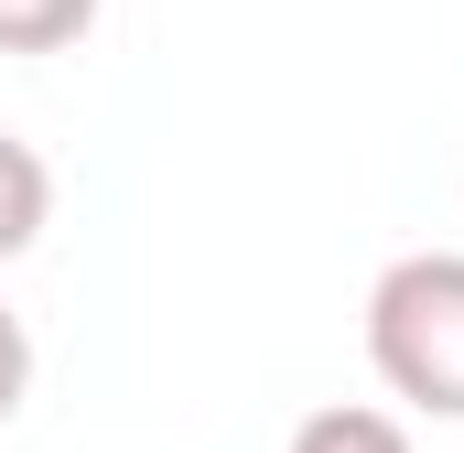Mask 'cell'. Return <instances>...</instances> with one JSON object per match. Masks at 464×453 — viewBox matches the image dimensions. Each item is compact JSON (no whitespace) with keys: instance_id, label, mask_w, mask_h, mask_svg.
<instances>
[{"instance_id":"1","label":"cell","mask_w":464,"mask_h":453,"mask_svg":"<svg viewBox=\"0 0 464 453\" xmlns=\"http://www.w3.org/2000/svg\"><path fill=\"white\" fill-rule=\"evenodd\" d=\"M367 367L421 421H464V248H411L367 281Z\"/></svg>"},{"instance_id":"2","label":"cell","mask_w":464,"mask_h":453,"mask_svg":"<svg viewBox=\"0 0 464 453\" xmlns=\"http://www.w3.org/2000/svg\"><path fill=\"white\" fill-rule=\"evenodd\" d=\"M44 226H54V162L22 130H0V259H22Z\"/></svg>"},{"instance_id":"3","label":"cell","mask_w":464,"mask_h":453,"mask_svg":"<svg viewBox=\"0 0 464 453\" xmlns=\"http://www.w3.org/2000/svg\"><path fill=\"white\" fill-rule=\"evenodd\" d=\"M281 453H411V421H400V410H367V400H335V410L292 421Z\"/></svg>"},{"instance_id":"4","label":"cell","mask_w":464,"mask_h":453,"mask_svg":"<svg viewBox=\"0 0 464 453\" xmlns=\"http://www.w3.org/2000/svg\"><path fill=\"white\" fill-rule=\"evenodd\" d=\"M98 0H0V54H65L87 43Z\"/></svg>"},{"instance_id":"5","label":"cell","mask_w":464,"mask_h":453,"mask_svg":"<svg viewBox=\"0 0 464 453\" xmlns=\"http://www.w3.org/2000/svg\"><path fill=\"white\" fill-rule=\"evenodd\" d=\"M22 400H33V335H22V313L0 303V421H11Z\"/></svg>"}]
</instances>
